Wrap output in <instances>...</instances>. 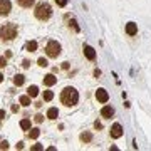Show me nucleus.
Segmentation results:
<instances>
[{"label": "nucleus", "mask_w": 151, "mask_h": 151, "mask_svg": "<svg viewBox=\"0 0 151 151\" xmlns=\"http://www.w3.org/2000/svg\"><path fill=\"white\" fill-rule=\"evenodd\" d=\"M37 64L40 65V67H47V65H49L47 64V59H44V57H40V59L37 60Z\"/></svg>", "instance_id": "obj_22"}, {"label": "nucleus", "mask_w": 151, "mask_h": 151, "mask_svg": "<svg viewBox=\"0 0 151 151\" xmlns=\"http://www.w3.org/2000/svg\"><path fill=\"white\" fill-rule=\"evenodd\" d=\"M5 118V111H0V119H4Z\"/></svg>", "instance_id": "obj_32"}, {"label": "nucleus", "mask_w": 151, "mask_h": 151, "mask_svg": "<svg viewBox=\"0 0 151 151\" xmlns=\"http://www.w3.org/2000/svg\"><path fill=\"white\" fill-rule=\"evenodd\" d=\"M55 4H57L59 7H65L67 5V0H55Z\"/></svg>", "instance_id": "obj_23"}, {"label": "nucleus", "mask_w": 151, "mask_h": 151, "mask_svg": "<svg viewBox=\"0 0 151 151\" xmlns=\"http://www.w3.org/2000/svg\"><path fill=\"white\" fill-rule=\"evenodd\" d=\"M12 9V4L9 0H0V15H9Z\"/></svg>", "instance_id": "obj_7"}, {"label": "nucleus", "mask_w": 151, "mask_h": 151, "mask_svg": "<svg viewBox=\"0 0 151 151\" xmlns=\"http://www.w3.org/2000/svg\"><path fill=\"white\" fill-rule=\"evenodd\" d=\"M52 97H54L52 91H44V101H52Z\"/></svg>", "instance_id": "obj_21"}, {"label": "nucleus", "mask_w": 151, "mask_h": 151, "mask_svg": "<svg viewBox=\"0 0 151 151\" xmlns=\"http://www.w3.org/2000/svg\"><path fill=\"white\" fill-rule=\"evenodd\" d=\"M94 128H96V129H101V128H103V124L99 123V121H96V123H94Z\"/></svg>", "instance_id": "obj_29"}, {"label": "nucleus", "mask_w": 151, "mask_h": 151, "mask_svg": "<svg viewBox=\"0 0 151 151\" xmlns=\"http://www.w3.org/2000/svg\"><path fill=\"white\" fill-rule=\"evenodd\" d=\"M126 34L128 35H136L138 34V25H136L134 22H128L126 24Z\"/></svg>", "instance_id": "obj_8"}, {"label": "nucleus", "mask_w": 151, "mask_h": 151, "mask_svg": "<svg viewBox=\"0 0 151 151\" xmlns=\"http://www.w3.org/2000/svg\"><path fill=\"white\" fill-rule=\"evenodd\" d=\"M27 94H29L30 97L39 96V87H37V86H30V87H29V91H27Z\"/></svg>", "instance_id": "obj_14"}, {"label": "nucleus", "mask_w": 151, "mask_h": 151, "mask_svg": "<svg viewBox=\"0 0 151 151\" xmlns=\"http://www.w3.org/2000/svg\"><path fill=\"white\" fill-rule=\"evenodd\" d=\"M34 12H35V17H37L39 20H47V19H50V15H52V9H50V5L45 4V2L39 4Z\"/></svg>", "instance_id": "obj_2"}, {"label": "nucleus", "mask_w": 151, "mask_h": 151, "mask_svg": "<svg viewBox=\"0 0 151 151\" xmlns=\"http://www.w3.org/2000/svg\"><path fill=\"white\" fill-rule=\"evenodd\" d=\"M45 52H47L49 57H57L60 54V44L57 40H50L45 47Z\"/></svg>", "instance_id": "obj_4"}, {"label": "nucleus", "mask_w": 151, "mask_h": 151, "mask_svg": "<svg viewBox=\"0 0 151 151\" xmlns=\"http://www.w3.org/2000/svg\"><path fill=\"white\" fill-rule=\"evenodd\" d=\"M39 134H40V129L34 128V129H30V133H29V138H32V139H37Z\"/></svg>", "instance_id": "obj_18"}, {"label": "nucleus", "mask_w": 151, "mask_h": 151, "mask_svg": "<svg viewBox=\"0 0 151 151\" xmlns=\"http://www.w3.org/2000/svg\"><path fill=\"white\" fill-rule=\"evenodd\" d=\"M70 25H72V27H74V30H76V32H79V25H77V24H76V20H72V22H70Z\"/></svg>", "instance_id": "obj_28"}, {"label": "nucleus", "mask_w": 151, "mask_h": 151, "mask_svg": "<svg viewBox=\"0 0 151 151\" xmlns=\"http://www.w3.org/2000/svg\"><path fill=\"white\" fill-rule=\"evenodd\" d=\"M77 101H79V92L76 91L74 87H65L64 91L60 92V103L67 106V108L76 106Z\"/></svg>", "instance_id": "obj_1"}, {"label": "nucleus", "mask_w": 151, "mask_h": 151, "mask_svg": "<svg viewBox=\"0 0 151 151\" xmlns=\"http://www.w3.org/2000/svg\"><path fill=\"white\" fill-rule=\"evenodd\" d=\"M25 47H27L29 52H35V50H37V42H35V40H30V42H27Z\"/></svg>", "instance_id": "obj_15"}, {"label": "nucleus", "mask_w": 151, "mask_h": 151, "mask_svg": "<svg viewBox=\"0 0 151 151\" xmlns=\"http://www.w3.org/2000/svg\"><path fill=\"white\" fill-rule=\"evenodd\" d=\"M7 148H9V143L7 141H2L0 143V150H7Z\"/></svg>", "instance_id": "obj_26"}, {"label": "nucleus", "mask_w": 151, "mask_h": 151, "mask_svg": "<svg viewBox=\"0 0 151 151\" xmlns=\"http://www.w3.org/2000/svg\"><path fill=\"white\" fill-rule=\"evenodd\" d=\"M62 69H69V62H64L62 64Z\"/></svg>", "instance_id": "obj_31"}, {"label": "nucleus", "mask_w": 151, "mask_h": 151, "mask_svg": "<svg viewBox=\"0 0 151 151\" xmlns=\"http://www.w3.org/2000/svg\"><path fill=\"white\" fill-rule=\"evenodd\" d=\"M44 148H42V145H34L32 146V151H42Z\"/></svg>", "instance_id": "obj_24"}, {"label": "nucleus", "mask_w": 151, "mask_h": 151, "mask_svg": "<svg viewBox=\"0 0 151 151\" xmlns=\"http://www.w3.org/2000/svg\"><path fill=\"white\" fill-rule=\"evenodd\" d=\"M57 116H59V111H57V108H50L47 111V118L49 119H57Z\"/></svg>", "instance_id": "obj_12"}, {"label": "nucleus", "mask_w": 151, "mask_h": 151, "mask_svg": "<svg viewBox=\"0 0 151 151\" xmlns=\"http://www.w3.org/2000/svg\"><path fill=\"white\" fill-rule=\"evenodd\" d=\"M7 65V59L5 57H0V67H5Z\"/></svg>", "instance_id": "obj_27"}, {"label": "nucleus", "mask_w": 151, "mask_h": 151, "mask_svg": "<svg viewBox=\"0 0 151 151\" xmlns=\"http://www.w3.org/2000/svg\"><path fill=\"white\" fill-rule=\"evenodd\" d=\"M84 55H86L89 60H94L96 59V50H94L91 45H84Z\"/></svg>", "instance_id": "obj_9"}, {"label": "nucleus", "mask_w": 151, "mask_h": 151, "mask_svg": "<svg viewBox=\"0 0 151 151\" xmlns=\"http://www.w3.org/2000/svg\"><path fill=\"white\" fill-rule=\"evenodd\" d=\"M55 82H57V77H55L54 74H47L45 76V77H44V84H45V86H54Z\"/></svg>", "instance_id": "obj_11"}, {"label": "nucleus", "mask_w": 151, "mask_h": 151, "mask_svg": "<svg viewBox=\"0 0 151 151\" xmlns=\"http://www.w3.org/2000/svg\"><path fill=\"white\" fill-rule=\"evenodd\" d=\"M123 136V128H121V124L116 123L111 126V138H114V139H118V138H121Z\"/></svg>", "instance_id": "obj_6"}, {"label": "nucleus", "mask_w": 151, "mask_h": 151, "mask_svg": "<svg viewBox=\"0 0 151 151\" xmlns=\"http://www.w3.org/2000/svg\"><path fill=\"white\" fill-rule=\"evenodd\" d=\"M96 99L99 101V103H108L109 101V94L106 89H103V87H99L96 91Z\"/></svg>", "instance_id": "obj_5"}, {"label": "nucleus", "mask_w": 151, "mask_h": 151, "mask_svg": "<svg viewBox=\"0 0 151 151\" xmlns=\"http://www.w3.org/2000/svg\"><path fill=\"white\" fill-rule=\"evenodd\" d=\"M101 116H103V118H113L114 116V109L111 108V106H104V108L101 109Z\"/></svg>", "instance_id": "obj_10"}, {"label": "nucleus", "mask_w": 151, "mask_h": 151, "mask_svg": "<svg viewBox=\"0 0 151 151\" xmlns=\"http://www.w3.org/2000/svg\"><path fill=\"white\" fill-rule=\"evenodd\" d=\"M20 128L22 129H30V121H29V119H22L20 121Z\"/></svg>", "instance_id": "obj_20"}, {"label": "nucleus", "mask_w": 151, "mask_h": 151, "mask_svg": "<svg viewBox=\"0 0 151 151\" xmlns=\"http://www.w3.org/2000/svg\"><path fill=\"white\" fill-rule=\"evenodd\" d=\"M42 119H44V116H42V114H37V116L34 118V121H35V123H42Z\"/></svg>", "instance_id": "obj_25"}, {"label": "nucleus", "mask_w": 151, "mask_h": 151, "mask_svg": "<svg viewBox=\"0 0 151 151\" xmlns=\"http://www.w3.org/2000/svg\"><path fill=\"white\" fill-rule=\"evenodd\" d=\"M2 81H4V76L0 74V82H2Z\"/></svg>", "instance_id": "obj_33"}, {"label": "nucleus", "mask_w": 151, "mask_h": 151, "mask_svg": "<svg viewBox=\"0 0 151 151\" xmlns=\"http://www.w3.org/2000/svg\"><path fill=\"white\" fill-rule=\"evenodd\" d=\"M24 82H25V77L22 74H17L15 77H14V84H15V86H22Z\"/></svg>", "instance_id": "obj_13"}, {"label": "nucleus", "mask_w": 151, "mask_h": 151, "mask_svg": "<svg viewBox=\"0 0 151 151\" xmlns=\"http://www.w3.org/2000/svg\"><path fill=\"white\" fill-rule=\"evenodd\" d=\"M17 2H19V5H20V7L29 9L30 5H34V2H35V0H17Z\"/></svg>", "instance_id": "obj_17"}, {"label": "nucleus", "mask_w": 151, "mask_h": 151, "mask_svg": "<svg viewBox=\"0 0 151 151\" xmlns=\"http://www.w3.org/2000/svg\"><path fill=\"white\" fill-rule=\"evenodd\" d=\"M22 65H24V67H29V65H30V62H29V60H24V62H22Z\"/></svg>", "instance_id": "obj_30"}, {"label": "nucleus", "mask_w": 151, "mask_h": 151, "mask_svg": "<svg viewBox=\"0 0 151 151\" xmlns=\"http://www.w3.org/2000/svg\"><path fill=\"white\" fill-rule=\"evenodd\" d=\"M0 37L4 40H12V39L17 37V27L14 24H7L4 27L0 29Z\"/></svg>", "instance_id": "obj_3"}, {"label": "nucleus", "mask_w": 151, "mask_h": 151, "mask_svg": "<svg viewBox=\"0 0 151 151\" xmlns=\"http://www.w3.org/2000/svg\"><path fill=\"white\" fill-rule=\"evenodd\" d=\"M91 139H92L91 133H82L81 134V141H84V143H91Z\"/></svg>", "instance_id": "obj_19"}, {"label": "nucleus", "mask_w": 151, "mask_h": 151, "mask_svg": "<svg viewBox=\"0 0 151 151\" xmlns=\"http://www.w3.org/2000/svg\"><path fill=\"white\" fill-rule=\"evenodd\" d=\"M19 103L22 104V106H30V96H20V99H19Z\"/></svg>", "instance_id": "obj_16"}]
</instances>
